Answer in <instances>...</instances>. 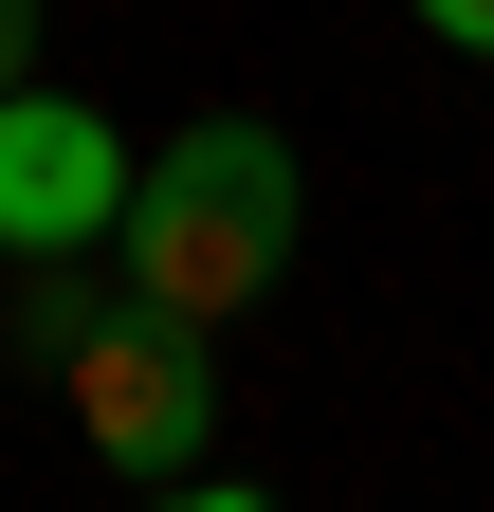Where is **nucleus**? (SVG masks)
Returning <instances> with one entry per match:
<instances>
[{
  "label": "nucleus",
  "instance_id": "nucleus-3",
  "mask_svg": "<svg viewBox=\"0 0 494 512\" xmlns=\"http://www.w3.org/2000/svg\"><path fill=\"white\" fill-rule=\"evenodd\" d=\"M129 183H147V147L92 92H37V74L0 92V256H92L129 220Z\"/></svg>",
  "mask_w": 494,
  "mask_h": 512
},
{
  "label": "nucleus",
  "instance_id": "nucleus-4",
  "mask_svg": "<svg viewBox=\"0 0 494 512\" xmlns=\"http://www.w3.org/2000/svg\"><path fill=\"white\" fill-rule=\"evenodd\" d=\"M403 19L440 37V55H494V0H403Z\"/></svg>",
  "mask_w": 494,
  "mask_h": 512
},
{
  "label": "nucleus",
  "instance_id": "nucleus-2",
  "mask_svg": "<svg viewBox=\"0 0 494 512\" xmlns=\"http://www.w3.org/2000/svg\"><path fill=\"white\" fill-rule=\"evenodd\" d=\"M55 384H74V439H92V458H129L147 494H165V476H202V439H220V348H202V311L110 293V311H74Z\"/></svg>",
  "mask_w": 494,
  "mask_h": 512
},
{
  "label": "nucleus",
  "instance_id": "nucleus-5",
  "mask_svg": "<svg viewBox=\"0 0 494 512\" xmlns=\"http://www.w3.org/2000/svg\"><path fill=\"white\" fill-rule=\"evenodd\" d=\"M165 512H257V494H238V476H165Z\"/></svg>",
  "mask_w": 494,
  "mask_h": 512
},
{
  "label": "nucleus",
  "instance_id": "nucleus-7",
  "mask_svg": "<svg viewBox=\"0 0 494 512\" xmlns=\"http://www.w3.org/2000/svg\"><path fill=\"white\" fill-rule=\"evenodd\" d=\"M147 512H165V494H147Z\"/></svg>",
  "mask_w": 494,
  "mask_h": 512
},
{
  "label": "nucleus",
  "instance_id": "nucleus-6",
  "mask_svg": "<svg viewBox=\"0 0 494 512\" xmlns=\"http://www.w3.org/2000/svg\"><path fill=\"white\" fill-rule=\"evenodd\" d=\"M19 55H37V0H0V92H19Z\"/></svg>",
  "mask_w": 494,
  "mask_h": 512
},
{
  "label": "nucleus",
  "instance_id": "nucleus-1",
  "mask_svg": "<svg viewBox=\"0 0 494 512\" xmlns=\"http://www.w3.org/2000/svg\"><path fill=\"white\" fill-rule=\"evenodd\" d=\"M110 256H129V293L147 311H257L275 293V256H293V147L257 110H202L183 147H147V183H129V220H110Z\"/></svg>",
  "mask_w": 494,
  "mask_h": 512
}]
</instances>
